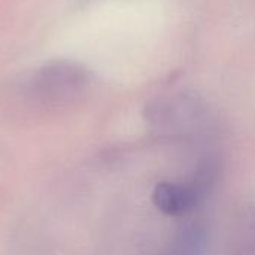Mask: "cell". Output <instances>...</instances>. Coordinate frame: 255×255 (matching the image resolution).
Here are the masks:
<instances>
[{"label": "cell", "mask_w": 255, "mask_h": 255, "mask_svg": "<svg viewBox=\"0 0 255 255\" xmlns=\"http://www.w3.org/2000/svg\"><path fill=\"white\" fill-rule=\"evenodd\" d=\"M87 70L67 60H57L42 66L33 81V96L48 106H66L79 99L88 87Z\"/></svg>", "instance_id": "cell-1"}, {"label": "cell", "mask_w": 255, "mask_h": 255, "mask_svg": "<svg viewBox=\"0 0 255 255\" xmlns=\"http://www.w3.org/2000/svg\"><path fill=\"white\" fill-rule=\"evenodd\" d=\"M202 190L194 185L161 182L154 188V205L166 215H182L191 211L200 200Z\"/></svg>", "instance_id": "cell-2"}]
</instances>
